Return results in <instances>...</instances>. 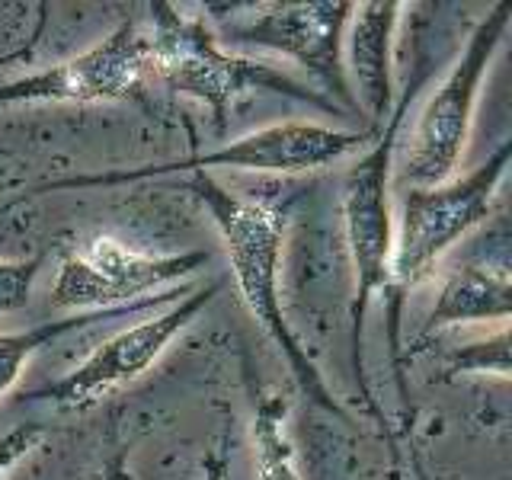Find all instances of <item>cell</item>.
<instances>
[{
  "mask_svg": "<svg viewBox=\"0 0 512 480\" xmlns=\"http://www.w3.org/2000/svg\"><path fill=\"white\" fill-rule=\"evenodd\" d=\"M186 186L202 202L205 212L212 215L224 253H228L237 292L244 298L253 320L260 324V330L279 349V356L288 362V368H292L301 394L314 400L320 410L340 416V420H349L346 410L336 404V397L324 384V378H320L317 365L311 362L308 349L301 346L282 308L279 279H282L285 218L266 202L240 199L237 192L221 186L212 173H192Z\"/></svg>",
  "mask_w": 512,
  "mask_h": 480,
  "instance_id": "1",
  "label": "cell"
},
{
  "mask_svg": "<svg viewBox=\"0 0 512 480\" xmlns=\"http://www.w3.org/2000/svg\"><path fill=\"white\" fill-rule=\"evenodd\" d=\"M151 10V32H148V55H151V80L173 96H189L199 100L212 112V125L221 135L228 125L231 109L250 90L279 93L288 100L317 106L327 116H343L324 93L301 84L292 74L269 61H256L247 55H231L215 32L208 29L202 16H186L180 7L157 4Z\"/></svg>",
  "mask_w": 512,
  "mask_h": 480,
  "instance_id": "2",
  "label": "cell"
},
{
  "mask_svg": "<svg viewBox=\"0 0 512 480\" xmlns=\"http://www.w3.org/2000/svg\"><path fill=\"white\" fill-rule=\"evenodd\" d=\"M423 84V74H416L407 90L394 103L388 122L381 125L375 144L368 148L356 164L349 167L343 183V231L352 263V304H349V352L352 372L362 391L365 407L381 423L384 416L375 404L372 384L365 375V317L372 308L375 295H388L391 285V250H394V221H391V164L397 151V135L404 128L407 109L416 90Z\"/></svg>",
  "mask_w": 512,
  "mask_h": 480,
  "instance_id": "3",
  "label": "cell"
},
{
  "mask_svg": "<svg viewBox=\"0 0 512 480\" xmlns=\"http://www.w3.org/2000/svg\"><path fill=\"white\" fill-rule=\"evenodd\" d=\"M512 141H503L484 164L468 176H452L439 186H407L400 196L397 237L391 250V352L400 356L397 324L400 301L420 285L442 256L464 234H471L493 212L496 192L506 180Z\"/></svg>",
  "mask_w": 512,
  "mask_h": 480,
  "instance_id": "4",
  "label": "cell"
},
{
  "mask_svg": "<svg viewBox=\"0 0 512 480\" xmlns=\"http://www.w3.org/2000/svg\"><path fill=\"white\" fill-rule=\"evenodd\" d=\"M372 141V132H343V128L317 125V122H279L266 125L260 132H250L218 151H199L167 164H148L132 170H106V173H80L64 176V180L42 183L29 196H48V192L64 189H100V186H125L138 180H154V176L170 173H208V170H250V173H317L333 167L336 160L356 154L362 144Z\"/></svg>",
  "mask_w": 512,
  "mask_h": 480,
  "instance_id": "5",
  "label": "cell"
},
{
  "mask_svg": "<svg viewBox=\"0 0 512 480\" xmlns=\"http://www.w3.org/2000/svg\"><path fill=\"white\" fill-rule=\"evenodd\" d=\"M240 13L231 20H215L224 45L276 52L308 71L327 100L343 112L356 116L359 103L343 61V39L356 4L352 0H276V4H237Z\"/></svg>",
  "mask_w": 512,
  "mask_h": 480,
  "instance_id": "6",
  "label": "cell"
},
{
  "mask_svg": "<svg viewBox=\"0 0 512 480\" xmlns=\"http://www.w3.org/2000/svg\"><path fill=\"white\" fill-rule=\"evenodd\" d=\"M512 23V4H496L464 42V52L448 68L436 93L420 109L410 135V151L400 164V183L404 186H439L452 180L461 154L468 148L471 122L477 109V96L490 74V64Z\"/></svg>",
  "mask_w": 512,
  "mask_h": 480,
  "instance_id": "7",
  "label": "cell"
},
{
  "mask_svg": "<svg viewBox=\"0 0 512 480\" xmlns=\"http://www.w3.org/2000/svg\"><path fill=\"white\" fill-rule=\"evenodd\" d=\"M221 292V282H208L202 288H192L189 295L173 301L164 314L128 327L106 340L100 349H93L90 356L80 362L74 372L61 375L58 381L45 384V388L29 391L26 400L36 404H52L64 413H84L100 404L112 391L125 388V384L138 381L148 368L164 356L167 346L180 336L192 320H196L212 298Z\"/></svg>",
  "mask_w": 512,
  "mask_h": 480,
  "instance_id": "8",
  "label": "cell"
},
{
  "mask_svg": "<svg viewBox=\"0 0 512 480\" xmlns=\"http://www.w3.org/2000/svg\"><path fill=\"white\" fill-rule=\"evenodd\" d=\"M212 253L186 250L170 256L135 253L112 237H90L58 266L52 304L64 311H119L164 295L160 288L199 272Z\"/></svg>",
  "mask_w": 512,
  "mask_h": 480,
  "instance_id": "9",
  "label": "cell"
},
{
  "mask_svg": "<svg viewBox=\"0 0 512 480\" xmlns=\"http://www.w3.org/2000/svg\"><path fill=\"white\" fill-rule=\"evenodd\" d=\"M151 80L148 32L125 20L87 52L0 84V109L29 103H125Z\"/></svg>",
  "mask_w": 512,
  "mask_h": 480,
  "instance_id": "10",
  "label": "cell"
},
{
  "mask_svg": "<svg viewBox=\"0 0 512 480\" xmlns=\"http://www.w3.org/2000/svg\"><path fill=\"white\" fill-rule=\"evenodd\" d=\"M400 4L394 0H372V4H356L349 20V36L343 39V61L346 74L352 71V96L362 112H368L375 128L388 122L394 109V68L391 48L394 32L400 23Z\"/></svg>",
  "mask_w": 512,
  "mask_h": 480,
  "instance_id": "11",
  "label": "cell"
},
{
  "mask_svg": "<svg viewBox=\"0 0 512 480\" xmlns=\"http://www.w3.org/2000/svg\"><path fill=\"white\" fill-rule=\"evenodd\" d=\"M512 314V279L506 269H490L480 263H464L439 288L436 304L423 324V336L445 327L477 324V320H506Z\"/></svg>",
  "mask_w": 512,
  "mask_h": 480,
  "instance_id": "12",
  "label": "cell"
},
{
  "mask_svg": "<svg viewBox=\"0 0 512 480\" xmlns=\"http://www.w3.org/2000/svg\"><path fill=\"white\" fill-rule=\"evenodd\" d=\"M192 292V285H183V288H173V292H164V295H154V298H144L132 308H119V311H93V314H71V317H61V320H48V324H39V327H29V330H20V333H0V397H4L16 378L23 375V365L36 356L39 349L52 346L58 336L71 333V330H80V327H90V324H103V320H116V317H128V314H141L154 308V304H173L180 301L183 295Z\"/></svg>",
  "mask_w": 512,
  "mask_h": 480,
  "instance_id": "13",
  "label": "cell"
},
{
  "mask_svg": "<svg viewBox=\"0 0 512 480\" xmlns=\"http://www.w3.org/2000/svg\"><path fill=\"white\" fill-rule=\"evenodd\" d=\"M288 404L279 394H260L253 410V455L256 480H301L295 468V448L285 432Z\"/></svg>",
  "mask_w": 512,
  "mask_h": 480,
  "instance_id": "14",
  "label": "cell"
},
{
  "mask_svg": "<svg viewBox=\"0 0 512 480\" xmlns=\"http://www.w3.org/2000/svg\"><path fill=\"white\" fill-rule=\"evenodd\" d=\"M509 327H500L490 333L487 340H477L468 346H458L448 352L445 359V375H496V378H509L512 365H509Z\"/></svg>",
  "mask_w": 512,
  "mask_h": 480,
  "instance_id": "15",
  "label": "cell"
},
{
  "mask_svg": "<svg viewBox=\"0 0 512 480\" xmlns=\"http://www.w3.org/2000/svg\"><path fill=\"white\" fill-rule=\"evenodd\" d=\"M42 256H29V260L0 263V317L23 311L32 298V285H36L42 272Z\"/></svg>",
  "mask_w": 512,
  "mask_h": 480,
  "instance_id": "16",
  "label": "cell"
},
{
  "mask_svg": "<svg viewBox=\"0 0 512 480\" xmlns=\"http://www.w3.org/2000/svg\"><path fill=\"white\" fill-rule=\"evenodd\" d=\"M45 439L42 423H16L10 432L0 436V480H10L13 468L26 461Z\"/></svg>",
  "mask_w": 512,
  "mask_h": 480,
  "instance_id": "17",
  "label": "cell"
},
{
  "mask_svg": "<svg viewBox=\"0 0 512 480\" xmlns=\"http://www.w3.org/2000/svg\"><path fill=\"white\" fill-rule=\"evenodd\" d=\"M45 13H48V4H39V20H36V29H32L29 42L23 48H16V52H10V55H0V68H4V64H20V61H29L32 58V52H36V42L42 39L45 23H48Z\"/></svg>",
  "mask_w": 512,
  "mask_h": 480,
  "instance_id": "18",
  "label": "cell"
},
{
  "mask_svg": "<svg viewBox=\"0 0 512 480\" xmlns=\"http://www.w3.org/2000/svg\"><path fill=\"white\" fill-rule=\"evenodd\" d=\"M100 480H132V474H128V458H125V448H116L106 464H103V474Z\"/></svg>",
  "mask_w": 512,
  "mask_h": 480,
  "instance_id": "19",
  "label": "cell"
},
{
  "mask_svg": "<svg viewBox=\"0 0 512 480\" xmlns=\"http://www.w3.org/2000/svg\"><path fill=\"white\" fill-rule=\"evenodd\" d=\"M224 474H228V452H224V448H218V452H212V458L205 461L202 480H224Z\"/></svg>",
  "mask_w": 512,
  "mask_h": 480,
  "instance_id": "20",
  "label": "cell"
}]
</instances>
